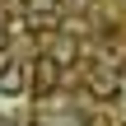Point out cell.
<instances>
[{
    "label": "cell",
    "mask_w": 126,
    "mask_h": 126,
    "mask_svg": "<svg viewBox=\"0 0 126 126\" xmlns=\"http://www.w3.org/2000/svg\"><path fill=\"white\" fill-rule=\"evenodd\" d=\"M56 84H61V61L42 51V56L28 65V89H33V98H51Z\"/></svg>",
    "instance_id": "obj_1"
},
{
    "label": "cell",
    "mask_w": 126,
    "mask_h": 126,
    "mask_svg": "<svg viewBox=\"0 0 126 126\" xmlns=\"http://www.w3.org/2000/svg\"><path fill=\"white\" fill-rule=\"evenodd\" d=\"M23 89H28V61L0 56V94H5V98H19Z\"/></svg>",
    "instance_id": "obj_2"
},
{
    "label": "cell",
    "mask_w": 126,
    "mask_h": 126,
    "mask_svg": "<svg viewBox=\"0 0 126 126\" xmlns=\"http://www.w3.org/2000/svg\"><path fill=\"white\" fill-rule=\"evenodd\" d=\"M75 51H79V47H75V37H56V47H51L47 56H56V61L65 65V61H75Z\"/></svg>",
    "instance_id": "obj_3"
},
{
    "label": "cell",
    "mask_w": 126,
    "mask_h": 126,
    "mask_svg": "<svg viewBox=\"0 0 126 126\" xmlns=\"http://www.w3.org/2000/svg\"><path fill=\"white\" fill-rule=\"evenodd\" d=\"M28 9H33V14H51V9H56V0H28Z\"/></svg>",
    "instance_id": "obj_4"
},
{
    "label": "cell",
    "mask_w": 126,
    "mask_h": 126,
    "mask_svg": "<svg viewBox=\"0 0 126 126\" xmlns=\"http://www.w3.org/2000/svg\"><path fill=\"white\" fill-rule=\"evenodd\" d=\"M5 42H9V28H0V47H5Z\"/></svg>",
    "instance_id": "obj_5"
}]
</instances>
